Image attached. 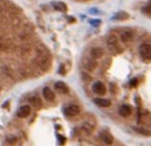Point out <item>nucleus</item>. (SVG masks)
<instances>
[{
  "label": "nucleus",
  "mask_w": 151,
  "mask_h": 146,
  "mask_svg": "<svg viewBox=\"0 0 151 146\" xmlns=\"http://www.w3.org/2000/svg\"><path fill=\"white\" fill-rule=\"evenodd\" d=\"M139 54H141V57L143 59H151V44H148V43L142 44L139 46Z\"/></svg>",
  "instance_id": "f03ea898"
},
{
  "label": "nucleus",
  "mask_w": 151,
  "mask_h": 146,
  "mask_svg": "<svg viewBox=\"0 0 151 146\" xmlns=\"http://www.w3.org/2000/svg\"><path fill=\"white\" fill-rule=\"evenodd\" d=\"M90 23L94 24V26H98L100 24V20H90Z\"/></svg>",
  "instance_id": "f3484780"
},
{
  "label": "nucleus",
  "mask_w": 151,
  "mask_h": 146,
  "mask_svg": "<svg viewBox=\"0 0 151 146\" xmlns=\"http://www.w3.org/2000/svg\"><path fill=\"white\" fill-rule=\"evenodd\" d=\"M100 139L102 140V142H103V143L107 144V145L111 144V143H112V141H113L112 136H111L108 132H106V130H102V132H100Z\"/></svg>",
  "instance_id": "39448f33"
},
{
  "label": "nucleus",
  "mask_w": 151,
  "mask_h": 146,
  "mask_svg": "<svg viewBox=\"0 0 151 146\" xmlns=\"http://www.w3.org/2000/svg\"><path fill=\"white\" fill-rule=\"evenodd\" d=\"M83 129L85 130V132H87V134H91L92 129H93V127H92L91 125L88 124V123H84V125H83Z\"/></svg>",
  "instance_id": "2eb2a0df"
},
{
  "label": "nucleus",
  "mask_w": 151,
  "mask_h": 146,
  "mask_svg": "<svg viewBox=\"0 0 151 146\" xmlns=\"http://www.w3.org/2000/svg\"><path fill=\"white\" fill-rule=\"evenodd\" d=\"M79 113H80V107L75 104H71L65 108L66 116H69V117H75V116L79 115Z\"/></svg>",
  "instance_id": "20e7f679"
},
{
  "label": "nucleus",
  "mask_w": 151,
  "mask_h": 146,
  "mask_svg": "<svg viewBox=\"0 0 151 146\" xmlns=\"http://www.w3.org/2000/svg\"><path fill=\"white\" fill-rule=\"evenodd\" d=\"M94 103L97 104V105L101 106V107H108L110 105V101L107 99H101V98H96L93 100Z\"/></svg>",
  "instance_id": "9d476101"
},
{
  "label": "nucleus",
  "mask_w": 151,
  "mask_h": 146,
  "mask_svg": "<svg viewBox=\"0 0 151 146\" xmlns=\"http://www.w3.org/2000/svg\"><path fill=\"white\" fill-rule=\"evenodd\" d=\"M92 90L98 95H104L106 93V87H105L103 82L97 81V82H94L93 85H92Z\"/></svg>",
  "instance_id": "7ed1b4c3"
},
{
  "label": "nucleus",
  "mask_w": 151,
  "mask_h": 146,
  "mask_svg": "<svg viewBox=\"0 0 151 146\" xmlns=\"http://www.w3.org/2000/svg\"><path fill=\"white\" fill-rule=\"evenodd\" d=\"M29 113H31V107L28 105L21 106V107L18 109V111H17V116H18L19 118H26Z\"/></svg>",
  "instance_id": "0eeeda50"
},
{
  "label": "nucleus",
  "mask_w": 151,
  "mask_h": 146,
  "mask_svg": "<svg viewBox=\"0 0 151 146\" xmlns=\"http://www.w3.org/2000/svg\"><path fill=\"white\" fill-rule=\"evenodd\" d=\"M29 101H31V103L33 104L34 106H40L41 105L40 100L38 99L37 97H33V98H31V99H29Z\"/></svg>",
  "instance_id": "dca6fc26"
},
{
  "label": "nucleus",
  "mask_w": 151,
  "mask_h": 146,
  "mask_svg": "<svg viewBox=\"0 0 151 146\" xmlns=\"http://www.w3.org/2000/svg\"><path fill=\"white\" fill-rule=\"evenodd\" d=\"M132 37H133V34L130 31H126L121 34V39H122L123 42H129V41H131Z\"/></svg>",
  "instance_id": "9b49d317"
},
{
  "label": "nucleus",
  "mask_w": 151,
  "mask_h": 146,
  "mask_svg": "<svg viewBox=\"0 0 151 146\" xmlns=\"http://www.w3.org/2000/svg\"><path fill=\"white\" fill-rule=\"evenodd\" d=\"M90 54H91V56L93 57L94 59H100L103 56V50L99 48V47H96V48H92Z\"/></svg>",
  "instance_id": "f8f14e48"
},
{
  "label": "nucleus",
  "mask_w": 151,
  "mask_h": 146,
  "mask_svg": "<svg viewBox=\"0 0 151 146\" xmlns=\"http://www.w3.org/2000/svg\"><path fill=\"white\" fill-rule=\"evenodd\" d=\"M42 94H43V98H44L46 101H54L55 98H56V96H55V93L52 92V90H50V87H44L42 90Z\"/></svg>",
  "instance_id": "423d86ee"
},
{
  "label": "nucleus",
  "mask_w": 151,
  "mask_h": 146,
  "mask_svg": "<svg viewBox=\"0 0 151 146\" xmlns=\"http://www.w3.org/2000/svg\"><path fill=\"white\" fill-rule=\"evenodd\" d=\"M134 130L137 132H139V134H146V136H149L150 134V132L147 129H145V128H141V127H134Z\"/></svg>",
  "instance_id": "4468645a"
},
{
  "label": "nucleus",
  "mask_w": 151,
  "mask_h": 146,
  "mask_svg": "<svg viewBox=\"0 0 151 146\" xmlns=\"http://www.w3.org/2000/svg\"><path fill=\"white\" fill-rule=\"evenodd\" d=\"M55 90H56L57 92H60L61 94H67V93H68V86L64 82L60 81V82H57L56 84H55Z\"/></svg>",
  "instance_id": "6e6552de"
},
{
  "label": "nucleus",
  "mask_w": 151,
  "mask_h": 146,
  "mask_svg": "<svg viewBox=\"0 0 151 146\" xmlns=\"http://www.w3.org/2000/svg\"><path fill=\"white\" fill-rule=\"evenodd\" d=\"M52 5L54 7V9H56L57 11H60V12H66V4H64L63 2H52Z\"/></svg>",
  "instance_id": "ddd939ff"
},
{
  "label": "nucleus",
  "mask_w": 151,
  "mask_h": 146,
  "mask_svg": "<svg viewBox=\"0 0 151 146\" xmlns=\"http://www.w3.org/2000/svg\"><path fill=\"white\" fill-rule=\"evenodd\" d=\"M107 47H108V50L110 51L113 55H116L120 53L121 48H120V46H119V42H118L116 37L110 36V37L107 39Z\"/></svg>",
  "instance_id": "f257e3e1"
},
{
  "label": "nucleus",
  "mask_w": 151,
  "mask_h": 146,
  "mask_svg": "<svg viewBox=\"0 0 151 146\" xmlns=\"http://www.w3.org/2000/svg\"><path fill=\"white\" fill-rule=\"evenodd\" d=\"M137 81L135 80V79H133V80L130 81V84H131V86H135V85H137Z\"/></svg>",
  "instance_id": "a211bd4d"
},
{
  "label": "nucleus",
  "mask_w": 151,
  "mask_h": 146,
  "mask_svg": "<svg viewBox=\"0 0 151 146\" xmlns=\"http://www.w3.org/2000/svg\"><path fill=\"white\" fill-rule=\"evenodd\" d=\"M131 113H132L131 107H130L129 105H127V104L122 105L120 107V109H119V113H120L122 117H128V116L131 115Z\"/></svg>",
  "instance_id": "1a4fd4ad"
}]
</instances>
